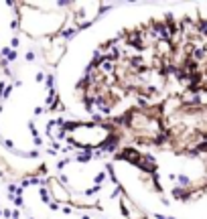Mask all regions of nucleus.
<instances>
[{"label": "nucleus", "mask_w": 207, "mask_h": 219, "mask_svg": "<svg viewBox=\"0 0 207 219\" xmlns=\"http://www.w3.org/2000/svg\"><path fill=\"white\" fill-rule=\"evenodd\" d=\"M63 138H67L69 144L81 146V148H93V146L110 142L112 132L100 124H77V126L63 130Z\"/></svg>", "instance_id": "nucleus-1"}, {"label": "nucleus", "mask_w": 207, "mask_h": 219, "mask_svg": "<svg viewBox=\"0 0 207 219\" xmlns=\"http://www.w3.org/2000/svg\"><path fill=\"white\" fill-rule=\"evenodd\" d=\"M122 207H124V215L128 219H142V211H138V207L128 199L126 195L122 197Z\"/></svg>", "instance_id": "nucleus-3"}, {"label": "nucleus", "mask_w": 207, "mask_h": 219, "mask_svg": "<svg viewBox=\"0 0 207 219\" xmlns=\"http://www.w3.org/2000/svg\"><path fill=\"white\" fill-rule=\"evenodd\" d=\"M49 191L53 193L55 201H71V193H67V189L61 187V183L57 179H51L49 181Z\"/></svg>", "instance_id": "nucleus-2"}]
</instances>
